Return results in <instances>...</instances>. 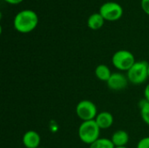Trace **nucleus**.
I'll return each mask as SVG.
<instances>
[{"mask_svg": "<svg viewBox=\"0 0 149 148\" xmlns=\"http://www.w3.org/2000/svg\"><path fill=\"white\" fill-rule=\"evenodd\" d=\"M148 79H149V64H148Z\"/></svg>", "mask_w": 149, "mask_h": 148, "instance_id": "nucleus-20", "label": "nucleus"}, {"mask_svg": "<svg viewBox=\"0 0 149 148\" xmlns=\"http://www.w3.org/2000/svg\"><path fill=\"white\" fill-rule=\"evenodd\" d=\"M115 148H127V147H115Z\"/></svg>", "mask_w": 149, "mask_h": 148, "instance_id": "nucleus-19", "label": "nucleus"}, {"mask_svg": "<svg viewBox=\"0 0 149 148\" xmlns=\"http://www.w3.org/2000/svg\"><path fill=\"white\" fill-rule=\"evenodd\" d=\"M144 99L149 102V83L146 85L144 89Z\"/></svg>", "mask_w": 149, "mask_h": 148, "instance_id": "nucleus-17", "label": "nucleus"}, {"mask_svg": "<svg viewBox=\"0 0 149 148\" xmlns=\"http://www.w3.org/2000/svg\"><path fill=\"white\" fill-rule=\"evenodd\" d=\"M134 54L127 50H119L112 57V64L120 72H127L135 63Z\"/></svg>", "mask_w": 149, "mask_h": 148, "instance_id": "nucleus-4", "label": "nucleus"}, {"mask_svg": "<svg viewBox=\"0 0 149 148\" xmlns=\"http://www.w3.org/2000/svg\"><path fill=\"white\" fill-rule=\"evenodd\" d=\"M98 113L96 105L91 100H81L76 106V115L82 122L94 120Z\"/></svg>", "mask_w": 149, "mask_h": 148, "instance_id": "nucleus-5", "label": "nucleus"}, {"mask_svg": "<svg viewBox=\"0 0 149 148\" xmlns=\"http://www.w3.org/2000/svg\"><path fill=\"white\" fill-rule=\"evenodd\" d=\"M100 13L106 21H117L123 15L122 6L116 2L104 3L100 8Z\"/></svg>", "mask_w": 149, "mask_h": 148, "instance_id": "nucleus-6", "label": "nucleus"}, {"mask_svg": "<svg viewBox=\"0 0 149 148\" xmlns=\"http://www.w3.org/2000/svg\"><path fill=\"white\" fill-rule=\"evenodd\" d=\"M4 1L10 4H18V3H22L24 0H4Z\"/></svg>", "mask_w": 149, "mask_h": 148, "instance_id": "nucleus-18", "label": "nucleus"}, {"mask_svg": "<svg viewBox=\"0 0 149 148\" xmlns=\"http://www.w3.org/2000/svg\"><path fill=\"white\" fill-rule=\"evenodd\" d=\"M148 64L147 61H136L134 65L127 72L129 83L134 85L144 84L148 79Z\"/></svg>", "mask_w": 149, "mask_h": 148, "instance_id": "nucleus-3", "label": "nucleus"}, {"mask_svg": "<svg viewBox=\"0 0 149 148\" xmlns=\"http://www.w3.org/2000/svg\"><path fill=\"white\" fill-rule=\"evenodd\" d=\"M94 73H95V77L99 80L103 81V82H107L113 72H111L110 68L107 65L101 64V65H99L95 68Z\"/></svg>", "mask_w": 149, "mask_h": 148, "instance_id": "nucleus-12", "label": "nucleus"}, {"mask_svg": "<svg viewBox=\"0 0 149 148\" xmlns=\"http://www.w3.org/2000/svg\"><path fill=\"white\" fill-rule=\"evenodd\" d=\"M136 148H149V136L141 139L137 143Z\"/></svg>", "mask_w": 149, "mask_h": 148, "instance_id": "nucleus-15", "label": "nucleus"}, {"mask_svg": "<svg viewBox=\"0 0 149 148\" xmlns=\"http://www.w3.org/2000/svg\"><path fill=\"white\" fill-rule=\"evenodd\" d=\"M89 148H115L111 139L107 138H100L95 142L91 144Z\"/></svg>", "mask_w": 149, "mask_h": 148, "instance_id": "nucleus-14", "label": "nucleus"}, {"mask_svg": "<svg viewBox=\"0 0 149 148\" xmlns=\"http://www.w3.org/2000/svg\"><path fill=\"white\" fill-rule=\"evenodd\" d=\"M100 128L95 120L83 121L78 129V135L81 142L91 145L100 137Z\"/></svg>", "mask_w": 149, "mask_h": 148, "instance_id": "nucleus-2", "label": "nucleus"}, {"mask_svg": "<svg viewBox=\"0 0 149 148\" xmlns=\"http://www.w3.org/2000/svg\"><path fill=\"white\" fill-rule=\"evenodd\" d=\"M105 19L104 17L100 15V13H93L92 14L88 19H87V26L93 31L96 30H100L105 23Z\"/></svg>", "mask_w": 149, "mask_h": 148, "instance_id": "nucleus-11", "label": "nucleus"}, {"mask_svg": "<svg viewBox=\"0 0 149 148\" xmlns=\"http://www.w3.org/2000/svg\"><path fill=\"white\" fill-rule=\"evenodd\" d=\"M111 140L115 147H127L129 142V134L124 130H117L113 133Z\"/></svg>", "mask_w": 149, "mask_h": 148, "instance_id": "nucleus-10", "label": "nucleus"}, {"mask_svg": "<svg viewBox=\"0 0 149 148\" xmlns=\"http://www.w3.org/2000/svg\"><path fill=\"white\" fill-rule=\"evenodd\" d=\"M139 107H140V113L142 120L149 126V102L144 99L139 104Z\"/></svg>", "mask_w": 149, "mask_h": 148, "instance_id": "nucleus-13", "label": "nucleus"}, {"mask_svg": "<svg viewBox=\"0 0 149 148\" xmlns=\"http://www.w3.org/2000/svg\"><path fill=\"white\" fill-rule=\"evenodd\" d=\"M141 8L143 11L149 16V0H141Z\"/></svg>", "mask_w": 149, "mask_h": 148, "instance_id": "nucleus-16", "label": "nucleus"}, {"mask_svg": "<svg viewBox=\"0 0 149 148\" xmlns=\"http://www.w3.org/2000/svg\"><path fill=\"white\" fill-rule=\"evenodd\" d=\"M128 79L122 72H113L110 79L107 82L108 88L112 91L120 92L124 90L128 85Z\"/></svg>", "mask_w": 149, "mask_h": 148, "instance_id": "nucleus-7", "label": "nucleus"}, {"mask_svg": "<svg viewBox=\"0 0 149 148\" xmlns=\"http://www.w3.org/2000/svg\"><path fill=\"white\" fill-rule=\"evenodd\" d=\"M38 24V17L32 10H23L17 13L13 20V25L17 31L26 34L36 29Z\"/></svg>", "mask_w": 149, "mask_h": 148, "instance_id": "nucleus-1", "label": "nucleus"}, {"mask_svg": "<svg viewBox=\"0 0 149 148\" xmlns=\"http://www.w3.org/2000/svg\"><path fill=\"white\" fill-rule=\"evenodd\" d=\"M38 148H46V147H38Z\"/></svg>", "mask_w": 149, "mask_h": 148, "instance_id": "nucleus-21", "label": "nucleus"}, {"mask_svg": "<svg viewBox=\"0 0 149 148\" xmlns=\"http://www.w3.org/2000/svg\"><path fill=\"white\" fill-rule=\"evenodd\" d=\"M94 120L96 121V123L98 124V126L101 130H106V129H109L113 126L114 120L111 113L103 111L98 113Z\"/></svg>", "mask_w": 149, "mask_h": 148, "instance_id": "nucleus-9", "label": "nucleus"}, {"mask_svg": "<svg viewBox=\"0 0 149 148\" xmlns=\"http://www.w3.org/2000/svg\"><path fill=\"white\" fill-rule=\"evenodd\" d=\"M22 142L25 148H38L40 147L41 137L38 132L30 130L25 132L23 135Z\"/></svg>", "mask_w": 149, "mask_h": 148, "instance_id": "nucleus-8", "label": "nucleus"}]
</instances>
